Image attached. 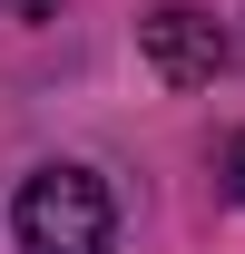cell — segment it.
<instances>
[{
  "mask_svg": "<svg viewBox=\"0 0 245 254\" xmlns=\"http://www.w3.org/2000/svg\"><path fill=\"white\" fill-rule=\"evenodd\" d=\"M137 59H147L167 88H206L216 68L236 59V39H226V20H216V10L167 0V10H147V20H137Z\"/></svg>",
  "mask_w": 245,
  "mask_h": 254,
  "instance_id": "2",
  "label": "cell"
},
{
  "mask_svg": "<svg viewBox=\"0 0 245 254\" xmlns=\"http://www.w3.org/2000/svg\"><path fill=\"white\" fill-rule=\"evenodd\" d=\"M118 235V195L98 166H30L20 195H10V245L20 254H108Z\"/></svg>",
  "mask_w": 245,
  "mask_h": 254,
  "instance_id": "1",
  "label": "cell"
},
{
  "mask_svg": "<svg viewBox=\"0 0 245 254\" xmlns=\"http://www.w3.org/2000/svg\"><path fill=\"white\" fill-rule=\"evenodd\" d=\"M10 10H20V20H49V10H59V0H10Z\"/></svg>",
  "mask_w": 245,
  "mask_h": 254,
  "instance_id": "4",
  "label": "cell"
},
{
  "mask_svg": "<svg viewBox=\"0 0 245 254\" xmlns=\"http://www.w3.org/2000/svg\"><path fill=\"white\" fill-rule=\"evenodd\" d=\"M216 176H226V195H236V205H245V127H236V137H226V157H216Z\"/></svg>",
  "mask_w": 245,
  "mask_h": 254,
  "instance_id": "3",
  "label": "cell"
}]
</instances>
